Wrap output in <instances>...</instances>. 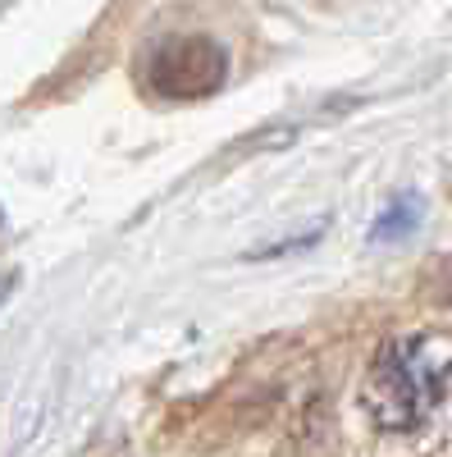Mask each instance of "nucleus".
I'll list each match as a JSON object with an SVG mask.
<instances>
[{
	"label": "nucleus",
	"mask_w": 452,
	"mask_h": 457,
	"mask_svg": "<svg viewBox=\"0 0 452 457\" xmlns=\"http://www.w3.org/2000/svg\"><path fill=\"white\" fill-rule=\"evenodd\" d=\"M448 379H452V353L443 348V338H402L374 361L366 403L380 426L411 430L443 398Z\"/></svg>",
	"instance_id": "obj_1"
},
{
	"label": "nucleus",
	"mask_w": 452,
	"mask_h": 457,
	"mask_svg": "<svg viewBox=\"0 0 452 457\" xmlns=\"http://www.w3.org/2000/svg\"><path fill=\"white\" fill-rule=\"evenodd\" d=\"M224 73H229V60L206 37H165L156 51H146V64H142L146 87L178 101L210 96L224 83Z\"/></svg>",
	"instance_id": "obj_2"
},
{
	"label": "nucleus",
	"mask_w": 452,
	"mask_h": 457,
	"mask_svg": "<svg viewBox=\"0 0 452 457\" xmlns=\"http://www.w3.org/2000/svg\"><path fill=\"white\" fill-rule=\"evenodd\" d=\"M0 5H10V0H0Z\"/></svg>",
	"instance_id": "obj_3"
}]
</instances>
